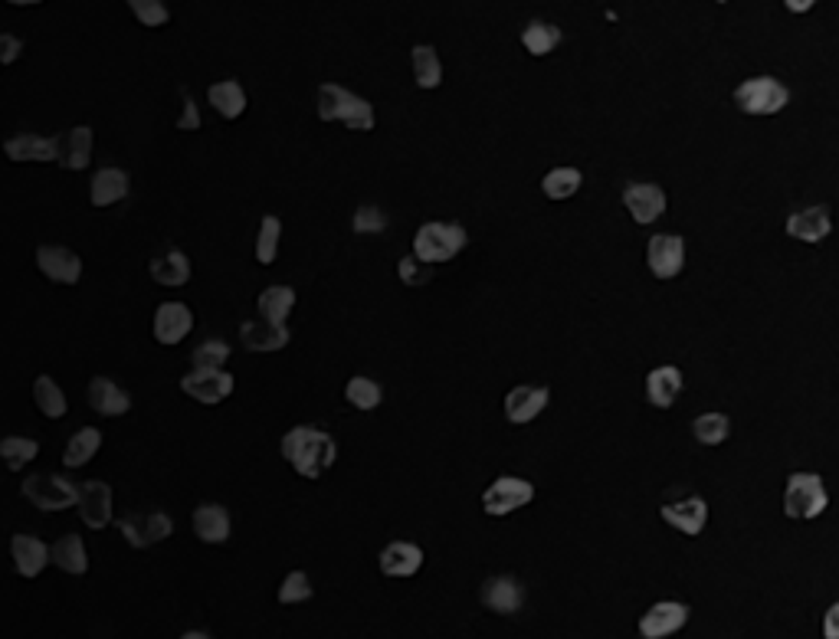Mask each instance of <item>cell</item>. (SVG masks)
I'll list each match as a JSON object with an SVG mask.
<instances>
[{
    "mask_svg": "<svg viewBox=\"0 0 839 639\" xmlns=\"http://www.w3.org/2000/svg\"><path fill=\"white\" fill-rule=\"evenodd\" d=\"M335 453V440L325 430H315V426H295V430L282 436V456L305 479H318L325 469H332Z\"/></svg>",
    "mask_w": 839,
    "mask_h": 639,
    "instance_id": "cell-1",
    "label": "cell"
},
{
    "mask_svg": "<svg viewBox=\"0 0 839 639\" xmlns=\"http://www.w3.org/2000/svg\"><path fill=\"white\" fill-rule=\"evenodd\" d=\"M318 118L322 122H341L351 132H371L374 128V105L368 99L354 96L345 86L325 82L318 89Z\"/></svg>",
    "mask_w": 839,
    "mask_h": 639,
    "instance_id": "cell-2",
    "label": "cell"
},
{
    "mask_svg": "<svg viewBox=\"0 0 839 639\" xmlns=\"http://www.w3.org/2000/svg\"><path fill=\"white\" fill-rule=\"evenodd\" d=\"M466 243H469V236L459 223L433 220V223H423V227L417 230V236H413V256L427 266L449 263V259H456L466 250Z\"/></svg>",
    "mask_w": 839,
    "mask_h": 639,
    "instance_id": "cell-3",
    "label": "cell"
},
{
    "mask_svg": "<svg viewBox=\"0 0 839 639\" xmlns=\"http://www.w3.org/2000/svg\"><path fill=\"white\" fill-rule=\"evenodd\" d=\"M830 505V492L817 472H794L784 489V515L797 522H813Z\"/></svg>",
    "mask_w": 839,
    "mask_h": 639,
    "instance_id": "cell-4",
    "label": "cell"
},
{
    "mask_svg": "<svg viewBox=\"0 0 839 639\" xmlns=\"http://www.w3.org/2000/svg\"><path fill=\"white\" fill-rule=\"evenodd\" d=\"M790 102L787 86L771 76H751L735 89V105L744 115H777Z\"/></svg>",
    "mask_w": 839,
    "mask_h": 639,
    "instance_id": "cell-5",
    "label": "cell"
},
{
    "mask_svg": "<svg viewBox=\"0 0 839 639\" xmlns=\"http://www.w3.org/2000/svg\"><path fill=\"white\" fill-rule=\"evenodd\" d=\"M531 499H535V485L528 479L502 476L482 492V508H486V515H492V518H505V515L518 512V508H525Z\"/></svg>",
    "mask_w": 839,
    "mask_h": 639,
    "instance_id": "cell-6",
    "label": "cell"
},
{
    "mask_svg": "<svg viewBox=\"0 0 839 639\" xmlns=\"http://www.w3.org/2000/svg\"><path fill=\"white\" fill-rule=\"evenodd\" d=\"M23 495L37 508H43V512H63V508L76 505L79 485H73L63 476H46V472H40V476H30L23 482Z\"/></svg>",
    "mask_w": 839,
    "mask_h": 639,
    "instance_id": "cell-7",
    "label": "cell"
},
{
    "mask_svg": "<svg viewBox=\"0 0 839 639\" xmlns=\"http://www.w3.org/2000/svg\"><path fill=\"white\" fill-rule=\"evenodd\" d=\"M646 263L656 279H676L685 266V243L676 233H656L646 246Z\"/></svg>",
    "mask_w": 839,
    "mask_h": 639,
    "instance_id": "cell-8",
    "label": "cell"
},
{
    "mask_svg": "<svg viewBox=\"0 0 839 639\" xmlns=\"http://www.w3.org/2000/svg\"><path fill=\"white\" fill-rule=\"evenodd\" d=\"M689 623V607L676 600H663L656 607H649L640 620V636L643 639H666L672 633H679Z\"/></svg>",
    "mask_w": 839,
    "mask_h": 639,
    "instance_id": "cell-9",
    "label": "cell"
},
{
    "mask_svg": "<svg viewBox=\"0 0 839 639\" xmlns=\"http://www.w3.org/2000/svg\"><path fill=\"white\" fill-rule=\"evenodd\" d=\"M548 387H535V384H522L512 387L505 394V420L515 426H525L538 417L541 410L548 407Z\"/></svg>",
    "mask_w": 839,
    "mask_h": 639,
    "instance_id": "cell-10",
    "label": "cell"
},
{
    "mask_svg": "<svg viewBox=\"0 0 839 639\" xmlns=\"http://www.w3.org/2000/svg\"><path fill=\"white\" fill-rule=\"evenodd\" d=\"M79 512L89 528H105L112 522V489L99 479H89L79 485Z\"/></svg>",
    "mask_w": 839,
    "mask_h": 639,
    "instance_id": "cell-11",
    "label": "cell"
},
{
    "mask_svg": "<svg viewBox=\"0 0 839 639\" xmlns=\"http://www.w3.org/2000/svg\"><path fill=\"white\" fill-rule=\"evenodd\" d=\"M623 204L636 223H656L666 213V191L659 184H630L623 191Z\"/></svg>",
    "mask_w": 839,
    "mask_h": 639,
    "instance_id": "cell-12",
    "label": "cell"
},
{
    "mask_svg": "<svg viewBox=\"0 0 839 639\" xmlns=\"http://www.w3.org/2000/svg\"><path fill=\"white\" fill-rule=\"evenodd\" d=\"M181 387L187 397L200 400V404H220L233 394V377L227 371H194L184 377Z\"/></svg>",
    "mask_w": 839,
    "mask_h": 639,
    "instance_id": "cell-13",
    "label": "cell"
},
{
    "mask_svg": "<svg viewBox=\"0 0 839 639\" xmlns=\"http://www.w3.org/2000/svg\"><path fill=\"white\" fill-rule=\"evenodd\" d=\"M37 266L46 279L63 282V286H76L82 276V259L76 253H69L66 246H40Z\"/></svg>",
    "mask_w": 839,
    "mask_h": 639,
    "instance_id": "cell-14",
    "label": "cell"
},
{
    "mask_svg": "<svg viewBox=\"0 0 839 639\" xmlns=\"http://www.w3.org/2000/svg\"><path fill=\"white\" fill-rule=\"evenodd\" d=\"M659 515H663L666 525L682 531V535H699V531L705 528V522H708V505L702 499H695V495H689V499L666 502L663 508H659Z\"/></svg>",
    "mask_w": 839,
    "mask_h": 639,
    "instance_id": "cell-15",
    "label": "cell"
},
{
    "mask_svg": "<svg viewBox=\"0 0 839 639\" xmlns=\"http://www.w3.org/2000/svg\"><path fill=\"white\" fill-rule=\"evenodd\" d=\"M833 230L830 210L826 207H807L787 217V236H794L800 243H820Z\"/></svg>",
    "mask_w": 839,
    "mask_h": 639,
    "instance_id": "cell-16",
    "label": "cell"
},
{
    "mask_svg": "<svg viewBox=\"0 0 839 639\" xmlns=\"http://www.w3.org/2000/svg\"><path fill=\"white\" fill-rule=\"evenodd\" d=\"M171 531H174V525L164 512H151L145 518H125L122 522V535L128 538L132 548H151V544L168 538Z\"/></svg>",
    "mask_w": 839,
    "mask_h": 639,
    "instance_id": "cell-17",
    "label": "cell"
},
{
    "mask_svg": "<svg viewBox=\"0 0 839 639\" xmlns=\"http://www.w3.org/2000/svg\"><path fill=\"white\" fill-rule=\"evenodd\" d=\"M191 325H194V315L181 302H164L155 312V338L161 345H177V341H184Z\"/></svg>",
    "mask_w": 839,
    "mask_h": 639,
    "instance_id": "cell-18",
    "label": "cell"
},
{
    "mask_svg": "<svg viewBox=\"0 0 839 639\" xmlns=\"http://www.w3.org/2000/svg\"><path fill=\"white\" fill-rule=\"evenodd\" d=\"M53 148H56V161L63 168L82 171L92 158V132L89 128H69V132H63L53 141Z\"/></svg>",
    "mask_w": 839,
    "mask_h": 639,
    "instance_id": "cell-19",
    "label": "cell"
},
{
    "mask_svg": "<svg viewBox=\"0 0 839 639\" xmlns=\"http://www.w3.org/2000/svg\"><path fill=\"white\" fill-rule=\"evenodd\" d=\"M423 567V551L413 541H391L381 551V574L387 577H413Z\"/></svg>",
    "mask_w": 839,
    "mask_h": 639,
    "instance_id": "cell-20",
    "label": "cell"
},
{
    "mask_svg": "<svg viewBox=\"0 0 839 639\" xmlns=\"http://www.w3.org/2000/svg\"><path fill=\"white\" fill-rule=\"evenodd\" d=\"M240 341L250 351H279L289 345V331L286 325H269L263 318H253V322L240 325Z\"/></svg>",
    "mask_w": 839,
    "mask_h": 639,
    "instance_id": "cell-21",
    "label": "cell"
},
{
    "mask_svg": "<svg viewBox=\"0 0 839 639\" xmlns=\"http://www.w3.org/2000/svg\"><path fill=\"white\" fill-rule=\"evenodd\" d=\"M679 394H682V371H679V368H672V364H666V368L649 371V377H646V397H649V404L659 407V410H666V407L676 404Z\"/></svg>",
    "mask_w": 839,
    "mask_h": 639,
    "instance_id": "cell-22",
    "label": "cell"
},
{
    "mask_svg": "<svg viewBox=\"0 0 839 639\" xmlns=\"http://www.w3.org/2000/svg\"><path fill=\"white\" fill-rule=\"evenodd\" d=\"M482 603L495 613H515V610H522V603H525V587L512 581V577H492V581L482 587Z\"/></svg>",
    "mask_w": 839,
    "mask_h": 639,
    "instance_id": "cell-23",
    "label": "cell"
},
{
    "mask_svg": "<svg viewBox=\"0 0 839 639\" xmlns=\"http://www.w3.org/2000/svg\"><path fill=\"white\" fill-rule=\"evenodd\" d=\"M10 551H14V564H17L20 577H40L46 561H50V551H46V544L40 538H33V535H14Z\"/></svg>",
    "mask_w": 839,
    "mask_h": 639,
    "instance_id": "cell-24",
    "label": "cell"
},
{
    "mask_svg": "<svg viewBox=\"0 0 839 639\" xmlns=\"http://www.w3.org/2000/svg\"><path fill=\"white\" fill-rule=\"evenodd\" d=\"M89 404L92 410H99L102 417H118V413L128 410V394L118 384H112L109 377H96V381L89 384Z\"/></svg>",
    "mask_w": 839,
    "mask_h": 639,
    "instance_id": "cell-25",
    "label": "cell"
},
{
    "mask_svg": "<svg viewBox=\"0 0 839 639\" xmlns=\"http://www.w3.org/2000/svg\"><path fill=\"white\" fill-rule=\"evenodd\" d=\"M194 531L200 541L207 544H220L230 538V515L227 508L220 505H200L194 512Z\"/></svg>",
    "mask_w": 839,
    "mask_h": 639,
    "instance_id": "cell-26",
    "label": "cell"
},
{
    "mask_svg": "<svg viewBox=\"0 0 839 639\" xmlns=\"http://www.w3.org/2000/svg\"><path fill=\"white\" fill-rule=\"evenodd\" d=\"M4 155L10 161H56V148L50 138L40 135H17L4 145Z\"/></svg>",
    "mask_w": 839,
    "mask_h": 639,
    "instance_id": "cell-27",
    "label": "cell"
},
{
    "mask_svg": "<svg viewBox=\"0 0 839 639\" xmlns=\"http://www.w3.org/2000/svg\"><path fill=\"white\" fill-rule=\"evenodd\" d=\"M128 194V177L118 168H102L92 177V204L96 207H112Z\"/></svg>",
    "mask_w": 839,
    "mask_h": 639,
    "instance_id": "cell-28",
    "label": "cell"
},
{
    "mask_svg": "<svg viewBox=\"0 0 839 639\" xmlns=\"http://www.w3.org/2000/svg\"><path fill=\"white\" fill-rule=\"evenodd\" d=\"M292 305H295V292L289 286H269L259 292V315L269 325H286Z\"/></svg>",
    "mask_w": 839,
    "mask_h": 639,
    "instance_id": "cell-29",
    "label": "cell"
},
{
    "mask_svg": "<svg viewBox=\"0 0 839 639\" xmlns=\"http://www.w3.org/2000/svg\"><path fill=\"white\" fill-rule=\"evenodd\" d=\"M151 279L161 282V286H184L191 279V259L177 250L151 259Z\"/></svg>",
    "mask_w": 839,
    "mask_h": 639,
    "instance_id": "cell-30",
    "label": "cell"
},
{
    "mask_svg": "<svg viewBox=\"0 0 839 639\" xmlns=\"http://www.w3.org/2000/svg\"><path fill=\"white\" fill-rule=\"evenodd\" d=\"M564 40L561 27H554L548 20H531L528 27L522 30V43L531 56H548L558 50V43Z\"/></svg>",
    "mask_w": 839,
    "mask_h": 639,
    "instance_id": "cell-31",
    "label": "cell"
},
{
    "mask_svg": "<svg viewBox=\"0 0 839 639\" xmlns=\"http://www.w3.org/2000/svg\"><path fill=\"white\" fill-rule=\"evenodd\" d=\"M207 99L223 118H240L246 112V92L240 82H217V86H210Z\"/></svg>",
    "mask_w": 839,
    "mask_h": 639,
    "instance_id": "cell-32",
    "label": "cell"
},
{
    "mask_svg": "<svg viewBox=\"0 0 839 639\" xmlns=\"http://www.w3.org/2000/svg\"><path fill=\"white\" fill-rule=\"evenodd\" d=\"M584 184V174L577 168H551L541 181V191L548 200H571Z\"/></svg>",
    "mask_w": 839,
    "mask_h": 639,
    "instance_id": "cell-33",
    "label": "cell"
},
{
    "mask_svg": "<svg viewBox=\"0 0 839 639\" xmlns=\"http://www.w3.org/2000/svg\"><path fill=\"white\" fill-rule=\"evenodd\" d=\"M99 446H102V433L96 430V426H82V430L69 440L66 446V456H63V463L69 469H76V466H86L92 456L99 453Z\"/></svg>",
    "mask_w": 839,
    "mask_h": 639,
    "instance_id": "cell-34",
    "label": "cell"
},
{
    "mask_svg": "<svg viewBox=\"0 0 839 639\" xmlns=\"http://www.w3.org/2000/svg\"><path fill=\"white\" fill-rule=\"evenodd\" d=\"M413 79L420 89H436L443 82V66L433 46H413Z\"/></svg>",
    "mask_w": 839,
    "mask_h": 639,
    "instance_id": "cell-35",
    "label": "cell"
},
{
    "mask_svg": "<svg viewBox=\"0 0 839 639\" xmlns=\"http://www.w3.org/2000/svg\"><path fill=\"white\" fill-rule=\"evenodd\" d=\"M53 561L63 567L66 574H86L89 571V558H86V548H82V538L79 535H66L53 544Z\"/></svg>",
    "mask_w": 839,
    "mask_h": 639,
    "instance_id": "cell-36",
    "label": "cell"
},
{
    "mask_svg": "<svg viewBox=\"0 0 839 639\" xmlns=\"http://www.w3.org/2000/svg\"><path fill=\"white\" fill-rule=\"evenodd\" d=\"M692 433H695V440L705 446H722L731 433V423L725 413H702V417L692 420Z\"/></svg>",
    "mask_w": 839,
    "mask_h": 639,
    "instance_id": "cell-37",
    "label": "cell"
},
{
    "mask_svg": "<svg viewBox=\"0 0 839 639\" xmlns=\"http://www.w3.org/2000/svg\"><path fill=\"white\" fill-rule=\"evenodd\" d=\"M345 400L358 410H374V407H381L384 390L377 381H371V377H351L345 387Z\"/></svg>",
    "mask_w": 839,
    "mask_h": 639,
    "instance_id": "cell-38",
    "label": "cell"
},
{
    "mask_svg": "<svg viewBox=\"0 0 839 639\" xmlns=\"http://www.w3.org/2000/svg\"><path fill=\"white\" fill-rule=\"evenodd\" d=\"M33 397H37V407L46 413V417H53L59 420L66 413V397H63V390H59L53 384V377H37V384H33Z\"/></svg>",
    "mask_w": 839,
    "mask_h": 639,
    "instance_id": "cell-39",
    "label": "cell"
},
{
    "mask_svg": "<svg viewBox=\"0 0 839 639\" xmlns=\"http://www.w3.org/2000/svg\"><path fill=\"white\" fill-rule=\"evenodd\" d=\"M279 236H282V223L276 217H263V223H259V236H256V259L263 266L276 263Z\"/></svg>",
    "mask_w": 839,
    "mask_h": 639,
    "instance_id": "cell-40",
    "label": "cell"
},
{
    "mask_svg": "<svg viewBox=\"0 0 839 639\" xmlns=\"http://www.w3.org/2000/svg\"><path fill=\"white\" fill-rule=\"evenodd\" d=\"M230 358V345L227 341H204L197 351H194V364L197 371H223V364Z\"/></svg>",
    "mask_w": 839,
    "mask_h": 639,
    "instance_id": "cell-41",
    "label": "cell"
},
{
    "mask_svg": "<svg viewBox=\"0 0 839 639\" xmlns=\"http://www.w3.org/2000/svg\"><path fill=\"white\" fill-rule=\"evenodd\" d=\"M37 453H40V446L33 440H23V436H10V440L0 443V456L7 459L10 469H23V463H30Z\"/></svg>",
    "mask_w": 839,
    "mask_h": 639,
    "instance_id": "cell-42",
    "label": "cell"
},
{
    "mask_svg": "<svg viewBox=\"0 0 839 639\" xmlns=\"http://www.w3.org/2000/svg\"><path fill=\"white\" fill-rule=\"evenodd\" d=\"M309 597H312V584L302 571H292L279 587V603H286V607L289 603H305Z\"/></svg>",
    "mask_w": 839,
    "mask_h": 639,
    "instance_id": "cell-43",
    "label": "cell"
},
{
    "mask_svg": "<svg viewBox=\"0 0 839 639\" xmlns=\"http://www.w3.org/2000/svg\"><path fill=\"white\" fill-rule=\"evenodd\" d=\"M132 14L145 23V27H164L168 17V7L158 4V0H132Z\"/></svg>",
    "mask_w": 839,
    "mask_h": 639,
    "instance_id": "cell-44",
    "label": "cell"
},
{
    "mask_svg": "<svg viewBox=\"0 0 839 639\" xmlns=\"http://www.w3.org/2000/svg\"><path fill=\"white\" fill-rule=\"evenodd\" d=\"M430 279H433V269L427 263H420L417 256L400 259V282L404 286H427Z\"/></svg>",
    "mask_w": 839,
    "mask_h": 639,
    "instance_id": "cell-45",
    "label": "cell"
},
{
    "mask_svg": "<svg viewBox=\"0 0 839 639\" xmlns=\"http://www.w3.org/2000/svg\"><path fill=\"white\" fill-rule=\"evenodd\" d=\"M384 227H387V217L371 204L358 207V213H354V233H384Z\"/></svg>",
    "mask_w": 839,
    "mask_h": 639,
    "instance_id": "cell-46",
    "label": "cell"
},
{
    "mask_svg": "<svg viewBox=\"0 0 839 639\" xmlns=\"http://www.w3.org/2000/svg\"><path fill=\"white\" fill-rule=\"evenodd\" d=\"M20 50H23L20 40H17V37H10V33H4V37H0V69L14 63V59L20 56Z\"/></svg>",
    "mask_w": 839,
    "mask_h": 639,
    "instance_id": "cell-47",
    "label": "cell"
},
{
    "mask_svg": "<svg viewBox=\"0 0 839 639\" xmlns=\"http://www.w3.org/2000/svg\"><path fill=\"white\" fill-rule=\"evenodd\" d=\"M197 125H200V112H197V105H194V99H187V96H184V115H181V122H177V128H181V132H194Z\"/></svg>",
    "mask_w": 839,
    "mask_h": 639,
    "instance_id": "cell-48",
    "label": "cell"
},
{
    "mask_svg": "<svg viewBox=\"0 0 839 639\" xmlns=\"http://www.w3.org/2000/svg\"><path fill=\"white\" fill-rule=\"evenodd\" d=\"M823 636L826 639H839V603H833L823 617Z\"/></svg>",
    "mask_w": 839,
    "mask_h": 639,
    "instance_id": "cell-49",
    "label": "cell"
},
{
    "mask_svg": "<svg viewBox=\"0 0 839 639\" xmlns=\"http://www.w3.org/2000/svg\"><path fill=\"white\" fill-rule=\"evenodd\" d=\"M787 10L790 14H807V10H813L810 0H787Z\"/></svg>",
    "mask_w": 839,
    "mask_h": 639,
    "instance_id": "cell-50",
    "label": "cell"
},
{
    "mask_svg": "<svg viewBox=\"0 0 839 639\" xmlns=\"http://www.w3.org/2000/svg\"><path fill=\"white\" fill-rule=\"evenodd\" d=\"M181 639H210V636H207V633H197V630H194V633H184Z\"/></svg>",
    "mask_w": 839,
    "mask_h": 639,
    "instance_id": "cell-51",
    "label": "cell"
}]
</instances>
